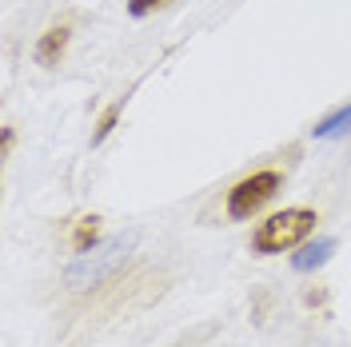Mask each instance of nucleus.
Listing matches in <instances>:
<instances>
[{
  "label": "nucleus",
  "mask_w": 351,
  "mask_h": 347,
  "mask_svg": "<svg viewBox=\"0 0 351 347\" xmlns=\"http://www.w3.org/2000/svg\"><path fill=\"white\" fill-rule=\"evenodd\" d=\"M315 212L311 208H284V212H276V216H267L256 228V236H252V248L260 252V256H276V252H287V248H300L307 243V236L315 232Z\"/></svg>",
  "instance_id": "nucleus-1"
},
{
  "label": "nucleus",
  "mask_w": 351,
  "mask_h": 347,
  "mask_svg": "<svg viewBox=\"0 0 351 347\" xmlns=\"http://www.w3.org/2000/svg\"><path fill=\"white\" fill-rule=\"evenodd\" d=\"M96 236H100V219H96V216H84L80 224H76V236H72V248H76V252H88V248L96 243Z\"/></svg>",
  "instance_id": "nucleus-6"
},
{
  "label": "nucleus",
  "mask_w": 351,
  "mask_h": 347,
  "mask_svg": "<svg viewBox=\"0 0 351 347\" xmlns=\"http://www.w3.org/2000/svg\"><path fill=\"white\" fill-rule=\"evenodd\" d=\"M116 116H120V108H108L104 116H100V128L92 132V144H100V140H104L112 128H116Z\"/></svg>",
  "instance_id": "nucleus-7"
},
{
  "label": "nucleus",
  "mask_w": 351,
  "mask_h": 347,
  "mask_svg": "<svg viewBox=\"0 0 351 347\" xmlns=\"http://www.w3.org/2000/svg\"><path fill=\"white\" fill-rule=\"evenodd\" d=\"M160 4H164V0H128V12L132 16H148L152 8H160Z\"/></svg>",
  "instance_id": "nucleus-8"
},
{
  "label": "nucleus",
  "mask_w": 351,
  "mask_h": 347,
  "mask_svg": "<svg viewBox=\"0 0 351 347\" xmlns=\"http://www.w3.org/2000/svg\"><path fill=\"white\" fill-rule=\"evenodd\" d=\"M276 192H280V172L247 176V180H240V184L228 192V216L232 219H252Z\"/></svg>",
  "instance_id": "nucleus-2"
},
{
  "label": "nucleus",
  "mask_w": 351,
  "mask_h": 347,
  "mask_svg": "<svg viewBox=\"0 0 351 347\" xmlns=\"http://www.w3.org/2000/svg\"><path fill=\"white\" fill-rule=\"evenodd\" d=\"M331 256H335V239H331V236L307 239V243H300V248H295L291 267H295V272H315V267H324Z\"/></svg>",
  "instance_id": "nucleus-3"
},
{
  "label": "nucleus",
  "mask_w": 351,
  "mask_h": 347,
  "mask_svg": "<svg viewBox=\"0 0 351 347\" xmlns=\"http://www.w3.org/2000/svg\"><path fill=\"white\" fill-rule=\"evenodd\" d=\"M64 48H68V24H56V28H48V32L40 36V44H36V60L52 68L60 56H64Z\"/></svg>",
  "instance_id": "nucleus-4"
},
{
  "label": "nucleus",
  "mask_w": 351,
  "mask_h": 347,
  "mask_svg": "<svg viewBox=\"0 0 351 347\" xmlns=\"http://www.w3.org/2000/svg\"><path fill=\"white\" fill-rule=\"evenodd\" d=\"M343 132H351V104L328 112V116L315 124V136H343Z\"/></svg>",
  "instance_id": "nucleus-5"
}]
</instances>
